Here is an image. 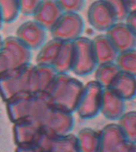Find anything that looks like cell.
Segmentation results:
<instances>
[{
  "instance_id": "6da1fadb",
  "label": "cell",
  "mask_w": 136,
  "mask_h": 152,
  "mask_svg": "<svg viewBox=\"0 0 136 152\" xmlns=\"http://www.w3.org/2000/svg\"><path fill=\"white\" fill-rule=\"evenodd\" d=\"M84 86L68 73H57L45 93L51 104L72 113L76 111Z\"/></svg>"
},
{
  "instance_id": "2e32d148",
  "label": "cell",
  "mask_w": 136,
  "mask_h": 152,
  "mask_svg": "<svg viewBox=\"0 0 136 152\" xmlns=\"http://www.w3.org/2000/svg\"><path fill=\"white\" fill-rule=\"evenodd\" d=\"M92 44L98 64L115 62L119 52L107 34L96 36L92 40Z\"/></svg>"
},
{
  "instance_id": "277c9868",
  "label": "cell",
  "mask_w": 136,
  "mask_h": 152,
  "mask_svg": "<svg viewBox=\"0 0 136 152\" xmlns=\"http://www.w3.org/2000/svg\"><path fill=\"white\" fill-rule=\"evenodd\" d=\"M32 50L16 37L3 39L0 47V75L30 64Z\"/></svg>"
},
{
  "instance_id": "f1b7e54d",
  "label": "cell",
  "mask_w": 136,
  "mask_h": 152,
  "mask_svg": "<svg viewBox=\"0 0 136 152\" xmlns=\"http://www.w3.org/2000/svg\"><path fill=\"white\" fill-rule=\"evenodd\" d=\"M124 2L126 3V7L128 8L129 11L130 12H134L135 11V7H136V3L135 0H124Z\"/></svg>"
},
{
  "instance_id": "44dd1931",
  "label": "cell",
  "mask_w": 136,
  "mask_h": 152,
  "mask_svg": "<svg viewBox=\"0 0 136 152\" xmlns=\"http://www.w3.org/2000/svg\"><path fill=\"white\" fill-rule=\"evenodd\" d=\"M95 81L103 88L109 87L121 71L115 62L98 64L95 70Z\"/></svg>"
},
{
  "instance_id": "484cf974",
  "label": "cell",
  "mask_w": 136,
  "mask_h": 152,
  "mask_svg": "<svg viewBox=\"0 0 136 152\" xmlns=\"http://www.w3.org/2000/svg\"><path fill=\"white\" fill-rule=\"evenodd\" d=\"M63 12L79 13L85 4L84 0H56Z\"/></svg>"
},
{
  "instance_id": "5bb4252c",
  "label": "cell",
  "mask_w": 136,
  "mask_h": 152,
  "mask_svg": "<svg viewBox=\"0 0 136 152\" xmlns=\"http://www.w3.org/2000/svg\"><path fill=\"white\" fill-rule=\"evenodd\" d=\"M126 111V101L110 88H103L100 113L111 121H118Z\"/></svg>"
},
{
  "instance_id": "9a60e30c",
  "label": "cell",
  "mask_w": 136,
  "mask_h": 152,
  "mask_svg": "<svg viewBox=\"0 0 136 152\" xmlns=\"http://www.w3.org/2000/svg\"><path fill=\"white\" fill-rule=\"evenodd\" d=\"M64 12L56 0H41L33 14V20L50 31Z\"/></svg>"
},
{
  "instance_id": "cb8c5ba5",
  "label": "cell",
  "mask_w": 136,
  "mask_h": 152,
  "mask_svg": "<svg viewBox=\"0 0 136 152\" xmlns=\"http://www.w3.org/2000/svg\"><path fill=\"white\" fill-rule=\"evenodd\" d=\"M19 13V0H0V16L3 23L14 21Z\"/></svg>"
},
{
  "instance_id": "ba28073f",
  "label": "cell",
  "mask_w": 136,
  "mask_h": 152,
  "mask_svg": "<svg viewBox=\"0 0 136 152\" xmlns=\"http://www.w3.org/2000/svg\"><path fill=\"white\" fill-rule=\"evenodd\" d=\"M84 21L78 13L64 12L50 29L52 38L61 41H73L81 37Z\"/></svg>"
},
{
  "instance_id": "9c48e42d",
  "label": "cell",
  "mask_w": 136,
  "mask_h": 152,
  "mask_svg": "<svg viewBox=\"0 0 136 152\" xmlns=\"http://www.w3.org/2000/svg\"><path fill=\"white\" fill-rule=\"evenodd\" d=\"M100 151L128 152L135 151V143L130 142L118 124H109L100 132Z\"/></svg>"
},
{
  "instance_id": "7402d4cb",
  "label": "cell",
  "mask_w": 136,
  "mask_h": 152,
  "mask_svg": "<svg viewBox=\"0 0 136 152\" xmlns=\"http://www.w3.org/2000/svg\"><path fill=\"white\" fill-rule=\"evenodd\" d=\"M118 124L130 142L136 143V113L130 111L126 113L118 120Z\"/></svg>"
},
{
  "instance_id": "d6986e66",
  "label": "cell",
  "mask_w": 136,
  "mask_h": 152,
  "mask_svg": "<svg viewBox=\"0 0 136 152\" xmlns=\"http://www.w3.org/2000/svg\"><path fill=\"white\" fill-rule=\"evenodd\" d=\"M62 43L63 41L55 38H52L49 41H45V44L39 48V52L36 57V64L52 66Z\"/></svg>"
},
{
  "instance_id": "4dcf8cb0",
  "label": "cell",
  "mask_w": 136,
  "mask_h": 152,
  "mask_svg": "<svg viewBox=\"0 0 136 152\" xmlns=\"http://www.w3.org/2000/svg\"><path fill=\"white\" fill-rule=\"evenodd\" d=\"M2 24H3V21H2V18H1V16H0V28L2 27Z\"/></svg>"
},
{
  "instance_id": "f546056e",
  "label": "cell",
  "mask_w": 136,
  "mask_h": 152,
  "mask_svg": "<svg viewBox=\"0 0 136 152\" xmlns=\"http://www.w3.org/2000/svg\"><path fill=\"white\" fill-rule=\"evenodd\" d=\"M2 42H3V39H2V37L1 36V34H0V47L2 46Z\"/></svg>"
},
{
  "instance_id": "7a4b0ae2",
  "label": "cell",
  "mask_w": 136,
  "mask_h": 152,
  "mask_svg": "<svg viewBox=\"0 0 136 152\" xmlns=\"http://www.w3.org/2000/svg\"><path fill=\"white\" fill-rule=\"evenodd\" d=\"M7 102L8 114L14 123L24 120L38 122L51 105L46 93H21Z\"/></svg>"
},
{
  "instance_id": "ffe728a7",
  "label": "cell",
  "mask_w": 136,
  "mask_h": 152,
  "mask_svg": "<svg viewBox=\"0 0 136 152\" xmlns=\"http://www.w3.org/2000/svg\"><path fill=\"white\" fill-rule=\"evenodd\" d=\"M79 151H100V132L92 128H83L76 135Z\"/></svg>"
},
{
  "instance_id": "8992f818",
  "label": "cell",
  "mask_w": 136,
  "mask_h": 152,
  "mask_svg": "<svg viewBox=\"0 0 136 152\" xmlns=\"http://www.w3.org/2000/svg\"><path fill=\"white\" fill-rule=\"evenodd\" d=\"M74 59L72 71L76 75L86 76L94 72L98 66L92 40L80 37L73 40Z\"/></svg>"
},
{
  "instance_id": "8fae6325",
  "label": "cell",
  "mask_w": 136,
  "mask_h": 152,
  "mask_svg": "<svg viewBox=\"0 0 136 152\" xmlns=\"http://www.w3.org/2000/svg\"><path fill=\"white\" fill-rule=\"evenodd\" d=\"M88 22L98 31L106 32L116 23V15L106 0L94 2L88 12Z\"/></svg>"
},
{
  "instance_id": "4fadbf2b",
  "label": "cell",
  "mask_w": 136,
  "mask_h": 152,
  "mask_svg": "<svg viewBox=\"0 0 136 152\" xmlns=\"http://www.w3.org/2000/svg\"><path fill=\"white\" fill-rule=\"evenodd\" d=\"M106 32L119 52L136 48V31L130 28L123 21H117Z\"/></svg>"
},
{
  "instance_id": "ac0fdd59",
  "label": "cell",
  "mask_w": 136,
  "mask_h": 152,
  "mask_svg": "<svg viewBox=\"0 0 136 152\" xmlns=\"http://www.w3.org/2000/svg\"><path fill=\"white\" fill-rule=\"evenodd\" d=\"M73 59V41H63L52 67L57 73H68L72 71Z\"/></svg>"
},
{
  "instance_id": "52a82bcc",
  "label": "cell",
  "mask_w": 136,
  "mask_h": 152,
  "mask_svg": "<svg viewBox=\"0 0 136 152\" xmlns=\"http://www.w3.org/2000/svg\"><path fill=\"white\" fill-rule=\"evenodd\" d=\"M103 87L96 81H91L84 86L83 91L76 111L83 119L94 118L101 109Z\"/></svg>"
},
{
  "instance_id": "3957f363",
  "label": "cell",
  "mask_w": 136,
  "mask_h": 152,
  "mask_svg": "<svg viewBox=\"0 0 136 152\" xmlns=\"http://www.w3.org/2000/svg\"><path fill=\"white\" fill-rule=\"evenodd\" d=\"M21 93H38L35 65L30 64L0 75V94L6 102Z\"/></svg>"
},
{
  "instance_id": "d4e9b609",
  "label": "cell",
  "mask_w": 136,
  "mask_h": 152,
  "mask_svg": "<svg viewBox=\"0 0 136 152\" xmlns=\"http://www.w3.org/2000/svg\"><path fill=\"white\" fill-rule=\"evenodd\" d=\"M116 15L118 21H125L126 16L130 13L124 0H106Z\"/></svg>"
},
{
  "instance_id": "603a6c76",
  "label": "cell",
  "mask_w": 136,
  "mask_h": 152,
  "mask_svg": "<svg viewBox=\"0 0 136 152\" xmlns=\"http://www.w3.org/2000/svg\"><path fill=\"white\" fill-rule=\"evenodd\" d=\"M115 64L123 72L136 75V52L135 49L119 52Z\"/></svg>"
},
{
  "instance_id": "5b68a950",
  "label": "cell",
  "mask_w": 136,
  "mask_h": 152,
  "mask_svg": "<svg viewBox=\"0 0 136 152\" xmlns=\"http://www.w3.org/2000/svg\"><path fill=\"white\" fill-rule=\"evenodd\" d=\"M43 132L52 136L67 135L74 128L72 113L64 111L51 104L38 121Z\"/></svg>"
},
{
  "instance_id": "e0dca14e",
  "label": "cell",
  "mask_w": 136,
  "mask_h": 152,
  "mask_svg": "<svg viewBox=\"0 0 136 152\" xmlns=\"http://www.w3.org/2000/svg\"><path fill=\"white\" fill-rule=\"evenodd\" d=\"M125 101H131L135 97L136 78L135 75L121 71L109 87Z\"/></svg>"
},
{
  "instance_id": "7c38bea8",
  "label": "cell",
  "mask_w": 136,
  "mask_h": 152,
  "mask_svg": "<svg viewBox=\"0 0 136 152\" xmlns=\"http://www.w3.org/2000/svg\"><path fill=\"white\" fill-rule=\"evenodd\" d=\"M47 29L35 20L26 21L17 29L16 37L31 50L39 49L47 40Z\"/></svg>"
},
{
  "instance_id": "4316f807",
  "label": "cell",
  "mask_w": 136,
  "mask_h": 152,
  "mask_svg": "<svg viewBox=\"0 0 136 152\" xmlns=\"http://www.w3.org/2000/svg\"><path fill=\"white\" fill-rule=\"evenodd\" d=\"M41 0H19L20 13L25 15H33Z\"/></svg>"
},
{
  "instance_id": "83f0119b",
  "label": "cell",
  "mask_w": 136,
  "mask_h": 152,
  "mask_svg": "<svg viewBox=\"0 0 136 152\" xmlns=\"http://www.w3.org/2000/svg\"><path fill=\"white\" fill-rule=\"evenodd\" d=\"M125 23L127 26L131 28L133 30L136 31V16H135V11L130 12L128 15L126 16L125 19Z\"/></svg>"
},
{
  "instance_id": "30bf717a",
  "label": "cell",
  "mask_w": 136,
  "mask_h": 152,
  "mask_svg": "<svg viewBox=\"0 0 136 152\" xmlns=\"http://www.w3.org/2000/svg\"><path fill=\"white\" fill-rule=\"evenodd\" d=\"M43 132L39 123L35 121L24 120L14 122V140L18 151H38L37 142Z\"/></svg>"
}]
</instances>
